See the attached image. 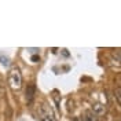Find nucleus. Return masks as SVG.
I'll list each match as a JSON object with an SVG mask.
<instances>
[{"label":"nucleus","instance_id":"obj_1","mask_svg":"<svg viewBox=\"0 0 121 121\" xmlns=\"http://www.w3.org/2000/svg\"><path fill=\"white\" fill-rule=\"evenodd\" d=\"M8 85L13 91H19L22 88V74L18 66H13L8 73Z\"/></svg>","mask_w":121,"mask_h":121},{"label":"nucleus","instance_id":"obj_2","mask_svg":"<svg viewBox=\"0 0 121 121\" xmlns=\"http://www.w3.org/2000/svg\"><path fill=\"white\" fill-rule=\"evenodd\" d=\"M39 120L40 121H56L52 109L47 105L45 102H43L41 106L39 107Z\"/></svg>","mask_w":121,"mask_h":121},{"label":"nucleus","instance_id":"obj_3","mask_svg":"<svg viewBox=\"0 0 121 121\" xmlns=\"http://www.w3.org/2000/svg\"><path fill=\"white\" fill-rule=\"evenodd\" d=\"M35 95H36V87H35V84H28L26 90H25V98H26V103L28 105H30L33 102Z\"/></svg>","mask_w":121,"mask_h":121},{"label":"nucleus","instance_id":"obj_4","mask_svg":"<svg viewBox=\"0 0 121 121\" xmlns=\"http://www.w3.org/2000/svg\"><path fill=\"white\" fill-rule=\"evenodd\" d=\"M92 112L94 114L98 117V116H103L106 113V107L103 105H100V103H95V105L92 106Z\"/></svg>","mask_w":121,"mask_h":121},{"label":"nucleus","instance_id":"obj_5","mask_svg":"<svg viewBox=\"0 0 121 121\" xmlns=\"http://www.w3.org/2000/svg\"><path fill=\"white\" fill-rule=\"evenodd\" d=\"M83 121H98V117L94 114L92 110H85L83 114Z\"/></svg>","mask_w":121,"mask_h":121},{"label":"nucleus","instance_id":"obj_6","mask_svg":"<svg viewBox=\"0 0 121 121\" xmlns=\"http://www.w3.org/2000/svg\"><path fill=\"white\" fill-rule=\"evenodd\" d=\"M114 96H116L117 102H118L120 106H121V87H117V88L114 90Z\"/></svg>","mask_w":121,"mask_h":121},{"label":"nucleus","instance_id":"obj_7","mask_svg":"<svg viewBox=\"0 0 121 121\" xmlns=\"http://www.w3.org/2000/svg\"><path fill=\"white\" fill-rule=\"evenodd\" d=\"M0 60H1V63H3L4 66H8V63H10L8 58H4V56H0Z\"/></svg>","mask_w":121,"mask_h":121},{"label":"nucleus","instance_id":"obj_8","mask_svg":"<svg viewBox=\"0 0 121 121\" xmlns=\"http://www.w3.org/2000/svg\"><path fill=\"white\" fill-rule=\"evenodd\" d=\"M114 56L121 62V50H116V51H114Z\"/></svg>","mask_w":121,"mask_h":121},{"label":"nucleus","instance_id":"obj_9","mask_svg":"<svg viewBox=\"0 0 121 121\" xmlns=\"http://www.w3.org/2000/svg\"><path fill=\"white\" fill-rule=\"evenodd\" d=\"M32 60H33V62H36V60H39V56H36V55H33V56H32Z\"/></svg>","mask_w":121,"mask_h":121}]
</instances>
